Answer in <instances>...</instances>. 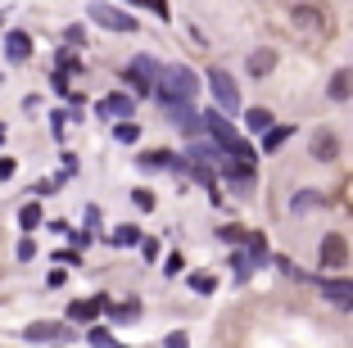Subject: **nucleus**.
<instances>
[{"label":"nucleus","mask_w":353,"mask_h":348,"mask_svg":"<svg viewBox=\"0 0 353 348\" xmlns=\"http://www.w3.org/2000/svg\"><path fill=\"white\" fill-rule=\"evenodd\" d=\"M199 82H195V72L190 68H163V77H159V100L168 104V109H190V100H195Z\"/></svg>","instance_id":"nucleus-1"},{"label":"nucleus","mask_w":353,"mask_h":348,"mask_svg":"<svg viewBox=\"0 0 353 348\" xmlns=\"http://www.w3.org/2000/svg\"><path fill=\"white\" fill-rule=\"evenodd\" d=\"M159 77H163V68H159L150 54H141V59H132V68L123 72V82H132V91L136 95H150V91H159Z\"/></svg>","instance_id":"nucleus-2"},{"label":"nucleus","mask_w":353,"mask_h":348,"mask_svg":"<svg viewBox=\"0 0 353 348\" xmlns=\"http://www.w3.org/2000/svg\"><path fill=\"white\" fill-rule=\"evenodd\" d=\"M208 86H213V95H218V104H222L227 113L240 109V91H236V82H231V72L213 68V72H208Z\"/></svg>","instance_id":"nucleus-3"},{"label":"nucleus","mask_w":353,"mask_h":348,"mask_svg":"<svg viewBox=\"0 0 353 348\" xmlns=\"http://www.w3.org/2000/svg\"><path fill=\"white\" fill-rule=\"evenodd\" d=\"M91 19L100 23V28H109V32H132L136 28V19L123 14L118 5H91Z\"/></svg>","instance_id":"nucleus-4"},{"label":"nucleus","mask_w":353,"mask_h":348,"mask_svg":"<svg viewBox=\"0 0 353 348\" xmlns=\"http://www.w3.org/2000/svg\"><path fill=\"white\" fill-rule=\"evenodd\" d=\"M294 28L299 32H308V37H322L326 32V19H322V10H317V5H294Z\"/></svg>","instance_id":"nucleus-5"},{"label":"nucleus","mask_w":353,"mask_h":348,"mask_svg":"<svg viewBox=\"0 0 353 348\" xmlns=\"http://www.w3.org/2000/svg\"><path fill=\"white\" fill-rule=\"evenodd\" d=\"M312 158H322V163H331V158H340V136L335 132H312Z\"/></svg>","instance_id":"nucleus-6"},{"label":"nucleus","mask_w":353,"mask_h":348,"mask_svg":"<svg viewBox=\"0 0 353 348\" xmlns=\"http://www.w3.org/2000/svg\"><path fill=\"white\" fill-rule=\"evenodd\" d=\"M349 263V245H344V236H326L322 240V267H344Z\"/></svg>","instance_id":"nucleus-7"},{"label":"nucleus","mask_w":353,"mask_h":348,"mask_svg":"<svg viewBox=\"0 0 353 348\" xmlns=\"http://www.w3.org/2000/svg\"><path fill=\"white\" fill-rule=\"evenodd\" d=\"M28 339L50 344V339H63V326H59V321H32V326H28Z\"/></svg>","instance_id":"nucleus-8"},{"label":"nucleus","mask_w":353,"mask_h":348,"mask_svg":"<svg viewBox=\"0 0 353 348\" xmlns=\"http://www.w3.org/2000/svg\"><path fill=\"white\" fill-rule=\"evenodd\" d=\"M322 294L331 298V303L349 307V303H353V280H326V285H322Z\"/></svg>","instance_id":"nucleus-9"},{"label":"nucleus","mask_w":353,"mask_h":348,"mask_svg":"<svg viewBox=\"0 0 353 348\" xmlns=\"http://www.w3.org/2000/svg\"><path fill=\"white\" fill-rule=\"evenodd\" d=\"M5 50H10L14 63H23L32 54V41H28V32H10V41H5Z\"/></svg>","instance_id":"nucleus-10"},{"label":"nucleus","mask_w":353,"mask_h":348,"mask_svg":"<svg viewBox=\"0 0 353 348\" xmlns=\"http://www.w3.org/2000/svg\"><path fill=\"white\" fill-rule=\"evenodd\" d=\"M272 68H276V54L272 50H254L250 54V77H268Z\"/></svg>","instance_id":"nucleus-11"},{"label":"nucleus","mask_w":353,"mask_h":348,"mask_svg":"<svg viewBox=\"0 0 353 348\" xmlns=\"http://www.w3.org/2000/svg\"><path fill=\"white\" fill-rule=\"evenodd\" d=\"M100 113H109V118H132V95H109V100L100 104Z\"/></svg>","instance_id":"nucleus-12"},{"label":"nucleus","mask_w":353,"mask_h":348,"mask_svg":"<svg viewBox=\"0 0 353 348\" xmlns=\"http://www.w3.org/2000/svg\"><path fill=\"white\" fill-rule=\"evenodd\" d=\"M100 312H104L100 298H86V303H73V307H68V317H73V321H95Z\"/></svg>","instance_id":"nucleus-13"},{"label":"nucleus","mask_w":353,"mask_h":348,"mask_svg":"<svg viewBox=\"0 0 353 348\" xmlns=\"http://www.w3.org/2000/svg\"><path fill=\"white\" fill-rule=\"evenodd\" d=\"M349 91H353V72L340 68V72L331 77V100H349Z\"/></svg>","instance_id":"nucleus-14"},{"label":"nucleus","mask_w":353,"mask_h":348,"mask_svg":"<svg viewBox=\"0 0 353 348\" xmlns=\"http://www.w3.org/2000/svg\"><path fill=\"white\" fill-rule=\"evenodd\" d=\"M245 127H250V132H272V113L268 109H250L245 113Z\"/></svg>","instance_id":"nucleus-15"},{"label":"nucleus","mask_w":353,"mask_h":348,"mask_svg":"<svg viewBox=\"0 0 353 348\" xmlns=\"http://www.w3.org/2000/svg\"><path fill=\"white\" fill-rule=\"evenodd\" d=\"M19 222H23V231H37V226H41V208H37V204H23L19 208Z\"/></svg>","instance_id":"nucleus-16"},{"label":"nucleus","mask_w":353,"mask_h":348,"mask_svg":"<svg viewBox=\"0 0 353 348\" xmlns=\"http://www.w3.org/2000/svg\"><path fill=\"white\" fill-rule=\"evenodd\" d=\"M285 141H290V127H272V132L263 136V150H281Z\"/></svg>","instance_id":"nucleus-17"},{"label":"nucleus","mask_w":353,"mask_h":348,"mask_svg":"<svg viewBox=\"0 0 353 348\" xmlns=\"http://www.w3.org/2000/svg\"><path fill=\"white\" fill-rule=\"evenodd\" d=\"M114 245H141V231H136V226H118V231H114Z\"/></svg>","instance_id":"nucleus-18"},{"label":"nucleus","mask_w":353,"mask_h":348,"mask_svg":"<svg viewBox=\"0 0 353 348\" xmlns=\"http://www.w3.org/2000/svg\"><path fill=\"white\" fill-rule=\"evenodd\" d=\"M190 285H195L199 294H213V285H218V280L208 276V272H195V276H190Z\"/></svg>","instance_id":"nucleus-19"},{"label":"nucleus","mask_w":353,"mask_h":348,"mask_svg":"<svg viewBox=\"0 0 353 348\" xmlns=\"http://www.w3.org/2000/svg\"><path fill=\"white\" fill-rule=\"evenodd\" d=\"M141 163H145V167H168L172 158H168L163 150H154V154H141Z\"/></svg>","instance_id":"nucleus-20"},{"label":"nucleus","mask_w":353,"mask_h":348,"mask_svg":"<svg viewBox=\"0 0 353 348\" xmlns=\"http://www.w3.org/2000/svg\"><path fill=\"white\" fill-rule=\"evenodd\" d=\"M91 344H95V348H114V344H118V339H114V335H109V330H91Z\"/></svg>","instance_id":"nucleus-21"},{"label":"nucleus","mask_w":353,"mask_h":348,"mask_svg":"<svg viewBox=\"0 0 353 348\" xmlns=\"http://www.w3.org/2000/svg\"><path fill=\"white\" fill-rule=\"evenodd\" d=\"M132 5H150L159 19H168V0H132Z\"/></svg>","instance_id":"nucleus-22"},{"label":"nucleus","mask_w":353,"mask_h":348,"mask_svg":"<svg viewBox=\"0 0 353 348\" xmlns=\"http://www.w3.org/2000/svg\"><path fill=\"white\" fill-rule=\"evenodd\" d=\"M132 199H136V208H154V195H150V190H136Z\"/></svg>","instance_id":"nucleus-23"},{"label":"nucleus","mask_w":353,"mask_h":348,"mask_svg":"<svg viewBox=\"0 0 353 348\" xmlns=\"http://www.w3.org/2000/svg\"><path fill=\"white\" fill-rule=\"evenodd\" d=\"M14 176V158H0V181H10Z\"/></svg>","instance_id":"nucleus-24"},{"label":"nucleus","mask_w":353,"mask_h":348,"mask_svg":"<svg viewBox=\"0 0 353 348\" xmlns=\"http://www.w3.org/2000/svg\"><path fill=\"white\" fill-rule=\"evenodd\" d=\"M168 348H186V335H168Z\"/></svg>","instance_id":"nucleus-25"}]
</instances>
